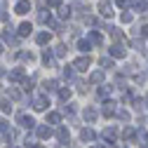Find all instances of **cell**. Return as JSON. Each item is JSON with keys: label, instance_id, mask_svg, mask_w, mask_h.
<instances>
[{"label": "cell", "instance_id": "obj_1", "mask_svg": "<svg viewBox=\"0 0 148 148\" xmlns=\"http://www.w3.org/2000/svg\"><path fill=\"white\" fill-rule=\"evenodd\" d=\"M99 12H101V16H106V19H110V16H113V7H110L106 0H101V3H99Z\"/></svg>", "mask_w": 148, "mask_h": 148}, {"label": "cell", "instance_id": "obj_2", "mask_svg": "<svg viewBox=\"0 0 148 148\" xmlns=\"http://www.w3.org/2000/svg\"><path fill=\"white\" fill-rule=\"evenodd\" d=\"M73 68H78V71H87V68H89V57H80V59H75Z\"/></svg>", "mask_w": 148, "mask_h": 148}, {"label": "cell", "instance_id": "obj_3", "mask_svg": "<svg viewBox=\"0 0 148 148\" xmlns=\"http://www.w3.org/2000/svg\"><path fill=\"white\" fill-rule=\"evenodd\" d=\"M33 108H35V110H45V108H47V99H45V97H35V99H33Z\"/></svg>", "mask_w": 148, "mask_h": 148}, {"label": "cell", "instance_id": "obj_4", "mask_svg": "<svg viewBox=\"0 0 148 148\" xmlns=\"http://www.w3.org/2000/svg\"><path fill=\"white\" fill-rule=\"evenodd\" d=\"M110 57H115V59L125 57V47L122 45H113V47H110Z\"/></svg>", "mask_w": 148, "mask_h": 148}, {"label": "cell", "instance_id": "obj_5", "mask_svg": "<svg viewBox=\"0 0 148 148\" xmlns=\"http://www.w3.org/2000/svg\"><path fill=\"white\" fill-rule=\"evenodd\" d=\"M28 10H31V3H28V0H21V3L16 5V10H14V12H16V14H26Z\"/></svg>", "mask_w": 148, "mask_h": 148}, {"label": "cell", "instance_id": "obj_6", "mask_svg": "<svg viewBox=\"0 0 148 148\" xmlns=\"http://www.w3.org/2000/svg\"><path fill=\"white\" fill-rule=\"evenodd\" d=\"M38 136H40V139H49V136H52V129L45 127V125H40V127H38Z\"/></svg>", "mask_w": 148, "mask_h": 148}, {"label": "cell", "instance_id": "obj_7", "mask_svg": "<svg viewBox=\"0 0 148 148\" xmlns=\"http://www.w3.org/2000/svg\"><path fill=\"white\" fill-rule=\"evenodd\" d=\"M47 40H49V31H42V33L35 35V42H38V45H45Z\"/></svg>", "mask_w": 148, "mask_h": 148}, {"label": "cell", "instance_id": "obj_8", "mask_svg": "<svg viewBox=\"0 0 148 148\" xmlns=\"http://www.w3.org/2000/svg\"><path fill=\"white\" fill-rule=\"evenodd\" d=\"M16 120H19V125H21V127H33V125H35V122H33V118H28V115H19Z\"/></svg>", "mask_w": 148, "mask_h": 148}, {"label": "cell", "instance_id": "obj_9", "mask_svg": "<svg viewBox=\"0 0 148 148\" xmlns=\"http://www.w3.org/2000/svg\"><path fill=\"white\" fill-rule=\"evenodd\" d=\"M57 136H59V141H61V143H68V129H66V127H59Z\"/></svg>", "mask_w": 148, "mask_h": 148}, {"label": "cell", "instance_id": "obj_10", "mask_svg": "<svg viewBox=\"0 0 148 148\" xmlns=\"http://www.w3.org/2000/svg\"><path fill=\"white\" fill-rule=\"evenodd\" d=\"M101 113H103V115H113V113H115V108H113V103H110V101H108V103H103V108H101Z\"/></svg>", "mask_w": 148, "mask_h": 148}, {"label": "cell", "instance_id": "obj_11", "mask_svg": "<svg viewBox=\"0 0 148 148\" xmlns=\"http://www.w3.org/2000/svg\"><path fill=\"white\" fill-rule=\"evenodd\" d=\"M115 134H118V132H115V127H108L106 132H103V139H108V141H113V139H115Z\"/></svg>", "mask_w": 148, "mask_h": 148}, {"label": "cell", "instance_id": "obj_12", "mask_svg": "<svg viewBox=\"0 0 148 148\" xmlns=\"http://www.w3.org/2000/svg\"><path fill=\"white\" fill-rule=\"evenodd\" d=\"M80 136H82L85 141H92V139H94V132H92V129L87 127V129H82V132H80Z\"/></svg>", "mask_w": 148, "mask_h": 148}, {"label": "cell", "instance_id": "obj_13", "mask_svg": "<svg viewBox=\"0 0 148 148\" xmlns=\"http://www.w3.org/2000/svg\"><path fill=\"white\" fill-rule=\"evenodd\" d=\"M10 78H12V80H24V71H21V68L12 71V73H10Z\"/></svg>", "mask_w": 148, "mask_h": 148}, {"label": "cell", "instance_id": "obj_14", "mask_svg": "<svg viewBox=\"0 0 148 148\" xmlns=\"http://www.w3.org/2000/svg\"><path fill=\"white\" fill-rule=\"evenodd\" d=\"M3 38H5V42H7V45H16V38H14L12 33H7V31H5V33H3Z\"/></svg>", "mask_w": 148, "mask_h": 148}, {"label": "cell", "instance_id": "obj_15", "mask_svg": "<svg viewBox=\"0 0 148 148\" xmlns=\"http://www.w3.org/2000/svg\"><path fill=\"white\" fill-rule=\"evenodd\" d=\"M89 40L94 42V45H99V42H101V33H97V31H92V33H89Z\"/></svg>", "mask_w": 148, "mask_h": 148}, {"label": "cell", "instance_id": "obj_16", "mask_svg": "<svg viewBox=\"0 0 148 148\" xmlns=\"http://www.w3.org/2000/svg\"><path fill=\"white\" fill-rule=\"evenodd\" d=\"M31 31H33V28H31V24H21V26H19V35H28Z\"/></svg>", "mask_w": 148, "mask_h": 148}, {"label": "cell", "instance_id": "obj_17", "mask_svg": "<svg viewBox=\"0 0 148 148\" xmlns=\"http://www.w3.org/2000/svg\"><path fill=\"white\" fill-rule=\"evenodd\" d=\"M85 118H87V120L92 122V120L97 118V110H94V108H87V110H85Z\"/></svg>", "mask_w": 148, "mask_h": 148}, {"label": "cell", "instance_id": "obj_18", "mask_svg": "<svg viewBox=\"0 0 148 148\" xmlns=\"http://www.w3.org/2000/svg\"><path fill=\"white\" fill-rule=\"evenodd\" d=\"M89 80H92V82H101V80H103V73H101V71L92 73V78H89Z\"/></svg>", "mask_w": 148, "mask_h": 148}, {"label": "cell", "instance_id": "obj_19", "mask_svg": "<svg viewBox=\"0 0 148 148\" xmlns=\"http://www.w3.org/2000/svg\"><path fill=\"white\" fill-rule=\"evenodd\" d=\"M59 120H61V118H59V113H49V115H47V122H54V125H59Z\"/></svg>", "mask_w": 148, "mask_h": 148}, {"label": "cell", "instance_id": "obj_20", "mask_svg": "<svg viewBox=\"0 0 148 148\" xmlns=\"http://www.w3.org/2000/svg\"><path fill=\"white\" fill-rule=\"evenodd\" d=\"M134 10H136V12H146V3H143V0H136V3H134Z\"/></svg>", "mask_w": 148, "mask_h": 148}, {"label": "cell", "instance_id": "obj_21", "mask_svg": "<svg viewBox=\"0 0 148 148\" xmlns=\"http://www.w3.org/2000/svg\"><path fill=\"white\" fill-rule=\"evenodd\" d=\"M122 136H125V139H134V129H132V127H125Z\"/></svg>", "mask_w": 148, "mask_h": 148}, {"label": "cell", "instance_id": "obj_22", "mask_svg": "<svg viewBox=\"0 0 148 148\" xmlns=\"http://www.w3.org/2000/svg\"><path fill=\"white\" fill-rule=\"evenodd\" d=\"M54 54H57V57H64V54H66V47H64V45H57V47H54Z\"/></svg>", "mask_w": 148, "mask_h": 148}, {"label": "cell", "instance_id": "obj_23", "mask_svg": "<svg viewBox=\"0 0 148 148\" xmlns=\"http://www.w3.org/2000/svg\"><path fill=\"white\" fill-rule=\"evenodd\" d=\"M42 61H45L47 66H52V64H54V61H52V54H49V52H45V54H42Z\"/></svg>", "mask_w": 148, "mask_h": 148}, {"label": "cell", "instance_id": "obj_24", "mask_svg": "<svg viewBox=\"0 0 148 148\" xmlns=\"http://www.w3.org/2000/svg\"><path fill=\"white\" fill-rule=\"evenodd\" d=\"M54 87H57V82H54V80H45V89H47V92H52Z\"/></svg>", "mask_w": 148, "mask_h": 148}, {"label": "cell", "instance_id": "obj_25", "mask_svg": "<svg viewBox=\"0 0 148 148\" xmlns=\"http://www.w3.org/2000/svg\"><path fill=\"white\" fill-rule=\"evenodd\" d=\"M78 47H80V52H89V42H85V40H80Z\"/></svg>", "mask_w": 148, "mask_h": 148}, {"label": "cell", "instance_id": "obj_26", "mask_svg": "<svg viewBox=\"0 0 148 148\" xmlns=\"http://www.w3.org/2000/svg\"><path fill=\"white\" fill-rule=\"evenodd\" d=\"M0 108H3L5 113H10V110H12V106H10V101H0Z\"/></svg>", "mask_w": 148, "mask_h": 148}, {"label": "cell", "instance_id": "obj_27", "mask_svg": "<svg viewBox=\"0 0 148 148\" xmlns=\"http://www.w3.org/2000/svg\"><path fill=\"white\" fill-rule=\"evenodd\" d=\"M108 92H110V87H108V85H103V87L99 89V97H108Z\"/></svg>", "mask_w": 148, "mask_h": 148}, {"label": "cell", "instance_id": "obj_28", "mask_svg": "<svg viewBox=\"0 0 148 148\" xmlns=\"http://www.w3.org/2000/svg\"><path fill=\"white\" fill-rule=\"evenodd\" d=\"M59 97H61V99H64V101H66V99H68V97H71V89H61V92H59Z\"/></svg>", "mask_w": 148, "mask_h": 148}, {"label": "cell", "instance_id": "obj_29", "mask_svg": "<svg viewBox=\"0 0 148 148\" xmlns=\"http://www.w3.org/2000/svg\"><path fill=\"white\" fill-rule=\"evenodd\" d=\"M118 7H122V10H127V7H129V0H118Z\"/></svg>", "mask_w": 148, "mask_h": 148}, {"label": "cell", "instance_id": "obj_30", "mask_svg": "<svg viewBox=\"0 0 148 148\" xmlns=\"http://www.w3.org/2000/svg\"><path fill=\"white\" fill-rule=\"evenodd\" d=\"M47 5H49V7H59L61 0H47Z\"/></svg>", "mask_w": 148, "mask_h": 148}, {"label": "cell", "instance_id": "obj_31", "mask_svg": "<svg viewBox=\"0 0 148 148\" xmlns=\"http://www.w3.org/2000/svg\"><path fill=\"white\" fill-rule=\"evenodd\" d=\"M122 21H125V24H132V14H125V12H122Z\"/></svg>", "mask_w": 148, "mask_h": 148}, {"label": "cell", "instance_id": "obj_32", "mask_svg": "<svg viewBox=\"0 0 148 148\" xmlns=\"http://www.w3.org/2000/svg\"><path fill=\"white\" fill-rule=\"evenodd\" d=\"M66 16H71V10H68V7L61 10V19H66Z\"/></svg>", "mask_w": 148, "mask_h": 148}, {"label": "cell", "instance_id": "obj_33", "mask_svg": "<svg viewBox=\"0 0 148 148\" xmlns=\"http://www.w3.org/2000/svg\"><path fill=\"white\" fill-rule=\"evenodd\" d=\"M101 64H103V66H106V68H110V66H113V61H110V59H106V57H103V59H101Z\"/></svg>", "mask_w": 148, "mask_h": 148}, {"label": "cell", "instance_id": "obj_34", "mask_svg": "<svg viewBox=\"0 0 148 148\" xmlns=\"http://www.w3.org/2000/svg\"><path fill=\"white\" fill-rule=\"evenodd\" d=\"M5 127H7V122H5V120H0V132H5Z\"/></svg>", "mask_w": 148, "mask_h": 148}, {"label": "cell", "instance_id": "obj_35", "mask_svg": "<svg viewBox=\"0 0 148 148\" xmlns=\"http://www.w3.org/2000/svg\"><path fill=\"white\" fill-rule=\"evenodd\" d=\"M141 33H143L146 38H148V26H141Z\"/></svg>", "mask_w": 148, "mask_h": 148}, {"label": "cell", "instance_id": "obj_36", "mask_svg": "<svg viewBox=\"0 0 148 148\" xmlns=\"http://www.w3.org/2000/svg\"><path fill=\"white\" fill-rule=\"evenodd\" d=\"M141 148H148V146H141Z\"/></svg>", "mask_w": 148, "mask_h": 148}, {"label": "cell", "instance_id": "obj_37", "mask_svg": "<svg viewBox=\"0 0 148 148\" xmlns=\"http://www.w3.org/2000/svg\"><path fill=\"white\" fill-rule=\"evenodd\" d=\"M94 148H101V146H94Z\"/></svg>", "mask_w": 148, "mask_h": 148}, {"label": "cell", "instance_id": "obj_38", "mask_svg": "<svg viewBox=\"0 0 148 148\" xmlns=\"http://www.w3.org/2000/svg\"><path fill=\"white\" fill-rule=\"evenodd\" d=\"M0 52H3V47H0Z\"/></svg>", "mask_w": 148, "mask_h": 148}]
</instances>
